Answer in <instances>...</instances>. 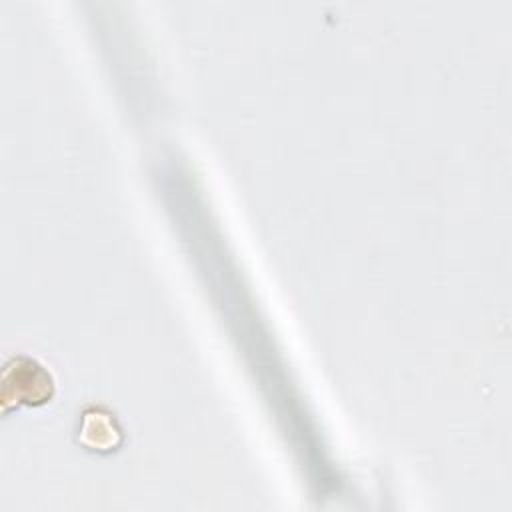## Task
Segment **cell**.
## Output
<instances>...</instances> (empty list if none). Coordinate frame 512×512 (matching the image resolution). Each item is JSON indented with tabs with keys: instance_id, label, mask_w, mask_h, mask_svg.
I'll return each mask as SVG.
<instances>
[{
	"instance_id": "6da1fadb",
	"label": "cell",
	"mask_w": 512,
	"mask_h": 512,
	"mask_svg": "<svg viewBox=\"0 0 512 512\" xmlns=\"http://www.w3.org/2000/svg\"><path fill=\"white\" fill-rule=\"evenodd\" d=\"M56 388L50 366L32 354H14L2 364L0 408L6 414L20 406H44L56 396Z\"/></svg>"
},
{
	"instance_id": "7a4b0ae2",
	"label": "cell",
	"mask_w": 512,
	"mask_h": 512,
	"mask_svg": "<svg viewBox=\"0 0 512 512\" xmlns=\"http://www.w3.org/2000/svg\"><path fill=\"white\" fill-rule=\"evenodd\" d=\"M76 442L94 454H110L124 442L122 424L106 404H86L78 416Z\"/></svg>"
}]
</instances>
